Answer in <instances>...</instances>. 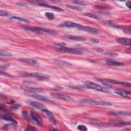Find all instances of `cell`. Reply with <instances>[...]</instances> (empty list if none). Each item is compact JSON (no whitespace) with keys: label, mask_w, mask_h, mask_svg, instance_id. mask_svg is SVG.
Instances as JSON below:
<instances>
[{"label":"cell","mask_w":131,"mask_h":131,"mask_svg":"<svg viewBox=\"0 0 131 131\" xmlns=\"http://www.w3.org/2000/svg\"><path fill=\"white\" fill-rule=\"evenodd\" d=\"M85 84L87 88L91 89H93L101 92H104V93H111L110 90L107 88L101 86V85H99V84H96L93 82H90V81H87V82H86Z\"/></svg>","instance_id":"cell-1"},{"label":"cell","mask_w":131,"mask_h":131,"mask_svg":"<svg viewBox=\"0 0 131 131\" xmlns=\"http://www.w3.org/2000/svg\"><path fill=\"white\" fill-rule=\"evenodd\" d=\"M80 103L88 104V105L101 106H112V103L110 102L97 101L93 99H83L80 100Z\"/></svg>","instance_id":"cell-2"},{"label":"cell","mask_w":131,"mask_h":131,"mask_svg":"<svg viewBox=\"0 0 131 131\" xmlns=\"http://www.w3.org/2000/svg\"><path fill=\"white\" fill-rule=\"evenodd\" d=\"M55 50L59 52H65V53H69L71 54H74L76 55H82L83 54V52L81 51L80 50L72 48L66 47H56L55 48Z\"/></svg>","instance_id":"cell-3"},{"label":"cell","mask_w":131,"mask_h":131,"mask_svg":"<svg viewBox=\"0 0 131 131\" xmlns=\"http://www.w3.org/2000/svg\"><path fill=\"white\" fill-rule=\"evenodd\" d=\"M23 28L24 30L30 31L36 33H40L41 32H45L50 34H54L55 32L50 29L39 27H23Z\"/></svg>","instance_id":"cell-4"},{"label":"cell","mask_w":131,"mask_h":131,"mask_svg":"<svg viewBox=\"0 0 131 131\" xmlns=\"http://www.w3.org/2000/svg\"><path fill=\"white\" fill-rule=\"evenodd\" d=\"M21 75L25 76L33 77L40 80H45L49 78L50 77L48 75L38 73H21Z\"/></svg>","instance_id":"cell-5"},{"label":"cell","mask_w":131,"mask_h":131,"mask_svg":"<svg viewBox=\"0 0 131 131\" xmlns=\"http://www.w3.org/2000/svg\"><path fill=\"white\" fill-rule=\"evenodd\" d=\"M31 116L32 119L33 120L36 122V124L39 125H43V120L42 118L39 115L37 114L35 112L31 111Z\"/></svg>","instance_id":"cell-6"},{"label":"cell","mask_w":131,"mask_h":131,"mask_svg":"<svg viewBox=\"0 0 131 131\" xmlns=\"http://www.w3.org/2000/svg\"><path fill=\"white\" fill-rule=\"evenodd\" d=\"M60 27H67V28H79L81 25L77 23H74L70 21H66L64 22L62 24H61L60 26Z\"/></svg>","instance_id":"cell-7"},{"label":"cell","mask_w":131,"mask_h":131,"mask_svg":"<svg viewBox=\"0 0 131 131\" xmlns=\"http://www.w3.org/2000/svg\"><path fill=\"white\" fill-rule=\"evenodd\" d=\"M114 92L117 94L122 96V97L129 99H130L131 98V93L129 91L122 90L120 89H116L114 90Z\"/></svg>","instance_id":"cell-8"},{"label":"cell","mask_w":131,"mask_h":131,"mask_svg":"<svg viewBox=\"0 0 131 131\" xmlns=\"http://www.w3.org/2000/svg\"><path fill=\"white\" fill-rule=\"evenodd\" d=\"M30 96H31L32 97L35 98L37 100H38V101H44L46 102L54 103V101H51V100H50L48 98L44 97V96H42V95L36 94H30Z\"/></svg>","instance_id":"cell-9"},{"label":"cell","mask_w":131,"mask_h":131,"mask_svg":"<svg viewBox=\"0 0 131 131\" xmlns=\"http://www.w3.org/2000/svg\"><path fill=\"white\" fill-rule=\"evenodd\" d=\"M42 111L43 112H44L46 115V116H47L48 118L52 123H53L54 124H56V123H57L56 119H55L53 113L52 112H51L50 111H49V110L46 109H44L43 110H42Z\"/></svg>","instance_id":"cell-10"},{"label":"cell","mask_w":131,"mask_h":131,"mask_svg":"<svg viewBox=\"0 0 131 131\" xmlns=\"http://www.w3.org/2000/svg\"><path fill=\"white\" fill-rule=\"evenodd\" d=\"M79 30L83 31H86L88 32H90L92 33H98L99 32V30L96 29L92 27H86V26H81L80 27L78 28Z\"/></svg>","instance_id":"cell-11"},{"label":"cell","mask_w":131,"mask_h":131,"mask_svg":"<svg viewBox=\"0 0 131 131\" xmlns=\"http://www.w3.org/2000/svg\"><path fill=\"white\" fill-rule=\"evenodd\" d=\"M27 102L30 106L35 107V108L37 109L42 110L44 109H45V106L41 103H40L37 101H28Z\"/></svg>","instance_id":"cell-12"},{"label":"cell","mask_w":131,"mask_h":131,"mask_svg":"<svg viewBox=\"0 0 131 131\" xmlns=\"http://www.w3.org/2000/svg\"><path fill=\"white\" fill-rule=\"evenodd\" d=\"M50 95L53 97L57 98L60 99H62V100H64V101H72V100H73V99L71 97L66 95H64L63 94L52 93H51Z\"/></svg>","instance_id":"cell-13"},{"label":"cell","mask_w":131,"mask_h":131,"mask_svg":"<svg viewBox=\"0 0 131 131\" xmlns=\"http://www.w3.org/2000/svg\"><path fill=\"white\" fill-rule=\"evenodd\" d=\"M106 82L107 83H109L112 84H120V85L124 86L125 87H131V84L129 83L125 82H120V81H118L116 80H106Z\"/></svg>","instance_id":"cell-14"},{"label":"cell","mask_w":131,"mask_h":131,"mask_svg":"<svg viewBox=\"0 0 131 131\" xmlns=\"http://www.w3.org/2000/svg\"><path fill=\"white\" fill-rule=\"evenodd\" d=\"M117 42L119 44L125 46H131V40L127 38H118L117 39Z\"/></svg>","instance_id":"cell-15"},{"label":"cell","mask_w":131,"mask_h":131,"mask_svg":"<svg viewBox=\"0 0 131 131\" xmlns=\"http://www.w3.org/2000/svg\"><path fill=\"white\" fill-rule=\"evenodd\" d=\"M38 5L42 6V7H47V8H51L54 10H57L59 11H61V12H63L65 10L61 8L60 7H57V6H52L49 4H46V3H38Z\"/></svg>","instance_id":"cell-16"},{"label":"cell","mask_w":131,"mask_h":131,"mask_svg":"<svg viewBox=\"0 0 131 131\" xmlns=\"http://www.w3.org/2000/svg\"><path fill=\"white\" fill-rule=\"evenodd\" d=\"M19 60L22 63H24L26 64H27L28 65H38L37 61L33 59L23 58V59H19Z\"/></svg>","instance_id":"cell-17"},{"label":"cell","mask_w":131,"mask_h":131,"mask_svg":"<svg viewBox=\"0 0 131 131\" xmlns=\"http://www.w3.org/2000/svg\"><path fill=\"white\" fill-rule=\"evenodd\" d=\"M21 88L23 89L26 91H29L34 92H44L43 89H41V88H37L24 86V87H22Z\"/></svg>","instance_id":"cell-18"},{"label":"cell","mask_w":131,"mask_h":131,"mask_svg":"<svg viewBox=\"0 0 131 131\" xmlns=\"http://www.w3.org/2000/svg\"><path fill=\"white\" fill-rule=\"evenodd\" d=\"M107 64L109 66H117V67H122L124 66L125 64L118 62L117 61H113V60H108L107 61Z\"/></svg>","instance_id":"cell-19"},{"label":"cell","mask_w":131,"mask_h":131,"mask_svg":"<svg viewBox=\"0 0 131 131\" xmlns=\"http://www.w3.org/2000/svg\"><path fill=\"white\" fill-rule=\"evenodd\" d=\"M67 38L70 39L71 40L75 41H84L86 39L83 37H80V36H66Z\"/></svg>","instance_id":"cell-20"},{"label":"cell","mask_w":131,"mask_h":131,"mask_svg":"<svg viewBox=\"0 0 131 131\" xmlns=\"http://www.w3.org/2000/svg\"><path fill=\"white\" fill-rule=\"evenodd\" d=\"M10 18L11 19H14V20H17L21 22H26V23H29V21L28 20H27V19L25 18H23L20 17H18V16H12L10 17Z\"/></svg>","instance_id":"cell-21"},{"label":"cell","mask_w":131,"mask_h":131,"mask_svg":"<svg viewBox=\"0 0 131 131\" xmlns=\"http://www.w3.org/2000/svg\"><path fill=\"white\" fill-rule=\"evenodd\" d=\"M83 14L86 17L93 18L96 19V20H100V19H101V18H100L99 16H98V15H96L95 14H93V13H84Z\"/></svg>","instance_id":"cell-22"},{"label":"cell","mask_w":131,"mask_h":131,"mask_svg":"<svg viewBox=\"0 0 131 131\" xmlns=\"http://www.w3.org/2000/svg\"><path fill=\"white\" fill-rule=\"evenodd\" d=\"M3 119H4V120H5L6 121H8L12 122L13 124H14L15 125H17L18 124V122H17V121L16 120H14V119L13 118H12V117H11L8 116H4Z\"/></svg>","instance_id":"cell-23"},{"label":"cell","mask_w":131,"mask_h":131,"mask_svg":"<svg viewBox=\"0 0 131 131\" xmlns=\"http://www.w3.org/2000/svg\"><path fill=\"white\" fill-rule=\"evenodd\" d=\"M115 114L119 115H124V116H131V112L130 111H119L115 113Z\"/></svg>","instance_id":"cell-24"},{"label":"cell","mask_w":131,"mask_h":131,"mask_svg":"<svg viewBox=\"0 0 131 131\" xmlns=\"http://www.w3.org/2000/svg\"><path fill=\"white\" fill-rule=\"evenodd\" d=\"M45 16L47 17V18H48L50 20H53L55 18V15L54 14L52 13L51 12H46L45 14Z\"/></svg>","instance_id":"cell-25"},{"label":"cell","mask_w":131,"mask_h":131,"mask_svg":"<svg viewBox=\"0 0 131 131\" xmlns=\"http://www.w3.org/2000/svg\"><path fill=\"white\" fill-rule=\"evenodd\" d=\"M66 6L69 8L75 10H77V11H82V9L80 7H79L73 6V5H69V4H66Z\"/></svg>","instance_id":"cell-26"},{"label":"cell","mask_w":131,"mask_h":131,"mask_svg":"<svg viewBox=\"0 0 131 131\" xmlns=\"http://www.w3.org/2000/svg\"><path fill=\"white\" fill-rule=\"evenodd\" d=\"M0 55L1 56H11L12 55V53H11L10 52H7L5 51H2L1 50L0 51Z\"/></svg>","instance_id":"cell-27"},{"label":"cell","mask_w":131,"mask_h":131,"mask_svg":"<svg viewBox=\"0 0 131 131\" xmlns=\"http://www.w3.org/2000/svg\"><path fill=\"white\" fill-rule=\"evenodd\" d=\"M15 126H15V125H14V124H13V123L12 124H7V125H4L3 126V130H7L10 129H12L13 128H15Z\"/></svg>","instance_id":"cell-28"},{"label":"cell","mask_w":131,"mask_h":131,"mask_svg":"<svg viewBox=\"0 0 131 131\" xmlns=\"http://www.w3.org/2000/svg\"><path fill=\"white\" fill-rule=\"evenodd\" d=\"M73 3H74L76 4L77 5H83V6H87L88 5V3L87 2H84V1H74L73 2Z\"/></svg>","instance_id":"cell-29"},{"label":"cell","mask_w":131,"mask_h":131,"mask_svg":"<svg viewBox=\"0 0 131 131\" xmlns=\"http://www.w3.org/2000/svg\"><path fill=\"white\" fill-rule=\"evenodd\" d=\"M77 129L80 131H87V126L84 125H79L77 126Z\"/></svg>","instance_id":"cell-30"},{"label":"cell","mask_w":131,"mask_h":131,"mask_svg":"<svg viewBox=\"0 0 131 131\" xmlns=\"http://www.w3.org/2000/svg\"><path fill=\"white\" fill-rule=\"evenodd\" d=\"M0 15L2 17H7V16H8L9 14L5 11L1 10L0 11Z\"/></svg>","instance_id":"cell-31"},{"label":"cell","mask_w":131,"mask_h":131,"mask_svg":"<svg viewBox=\"0 0 131 131\" xmlns=\"http://www.w3.org/2000/svg\"><path fill=\"white\" fill-rule=\"evenodd\" d=\"M36 128H34V127L29 125L27 128L25 129V131H36Z\"/></svg>","instance_id":"cell-32"},{"label":"cell","mask_w":131,"mask_h":131,"mask_svg":"<svg viewBox=\"0 0 131 131\" xmlns=\"http://www.w3.org/2000/svg\"><path fill=\"white\" fill-rule=\"evenodd\" d=\"M17 5H18V6H20L24 7H28V6L27 5V4H26V3H22V2H18V3H17Z\"/></svg>","instance_id":"cell-33"},{"label":"cell","mask_w":131,"mask_h":131,"mask_svg":"<svg viewBox=\"0 0 131 131\" xmlns=\"http://www.w3.org/2000/svg\"><path fill=\"white\" fill-rule=\"evenodd\" d=\"M1 75L2 76H7V77H12V76H11L10 75H9V74H7L5 72H3L2 71L1 72Z\"/></svg>","instance_id":"cell-34"},{"label":"cell","mask_w":131,"mask_h":131,"mask_svg":"<svg viewBox=\"0 0 131 131\" xmlns=\"http://www.w3.org/2000/svg\"><path fill=\"white\" fill-rule=\"evenodd\" d=\"M90 41L92 42V43H94V44H97L99 43V41L96 38H91Z\"/></svg>","instance_id":"cell-35"},{"label":"cell","mask_w":131,"mask_h":131,"mask_svg":"<svg viewBox=\"0 0 131 131\" xmlns=\"http://www.w3.org/2000/svg\"><path fill=\"white\" fill-rule=\"evenodd\" d=\"M107 55H109L112 57H115V56H117L118 55L116 53H107Z\"/></svg>","instance_id":"cell-36"},{"label":"cell","mask_w":131,"mask_h":131,"mask_svg":"<svg viewBox=\"0 0 131 131\" xmlns=\"http://www.w3.org/2000/svg\"><path fill=\"white\" fill-rule=\"evenodd\" d=\"M131 3L130 1H129V2H128L126 3V6L128 7L129 9H131Z\"/></svg>","instance_id":"cell-37"},{"label":"cell","mask_w":131,"mask_h":131,"mask_svg":"<svg viewBox=\"0 0 131 131\" xmlns=\"http://www.w3.org/2000/svg\"><path fill=\"white\" fill-rule=\"evenodd\" d=\"M49 130H50V131H58L59 129H55V128H53V127H50V128H49Z\"/></svg>","instance_id":"cell-38"},{"label":"cell","mask_w":131,"mask_h":131,"mask_svg":"<svg viewBox=\"0 0 131 131\" xmlns=\"http://www.w3.org/2000/svg\"><path fill=\"white\" fill-rule=\"evenodd\" d=\"M126 52H127L128 53H131V49H129L128 50H127L125 51Z\"/></svg>","instance_id":"cell-39"}]
</instances>
